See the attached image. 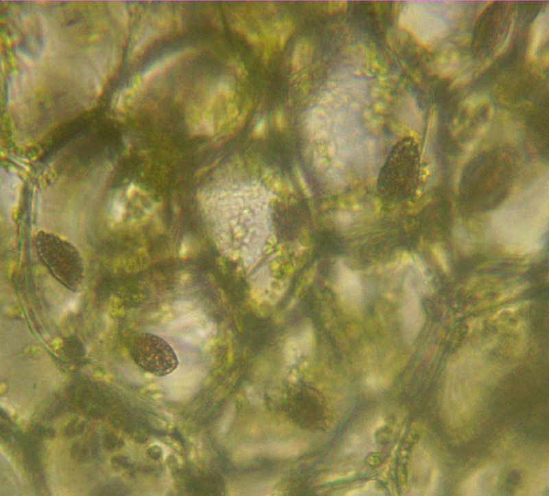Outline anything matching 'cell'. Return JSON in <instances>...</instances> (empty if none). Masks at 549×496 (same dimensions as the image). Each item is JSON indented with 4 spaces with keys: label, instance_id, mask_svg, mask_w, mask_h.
I'll list each match as a JSON object with an SVG mask.
<instances>
[{
    "label": "cell",
    "instance_id": "obj_1",
    "mask_svg": "<svg viewBox=\"0 0 549 496\" xmlns=\"http://www.w3.org/2000/svg\"><path fill=\"white\" fill-rule=\"evenodd\" d=\"M35 247L39 259L54 279L71 291L81 289L84 277L83 261L71 243L41 231L36 236Z\"/></svg>",
    "mask_w": 549,
    "mask_h": 496
},
{
    "label": "cell",
    "instance_id": "obj_2",
    "mask_svg": "<svg viewBox=\"0 0 549 496\" xmlns=\"http://www.w3.org/2000/svg\"><path fill=\"white\" fill-rule=\"evenodd\" d=\"M509 2H493L482 12L476 23L471 38V54L484 59L502 43L509 30L511 8Z\"/></svg>",
    "mask_w": 549,
    "mask_h": 496
},
{
    "label": "cell",
    "instance_id": "obj_3",
    "mask_svg": "<svg viewBox=\"0 0 549 496\" xmlns=\"http://www.w3.org/2000/svg\"><path fill=\"white\" fill-rule=\"evenodd\" d=\"M130 353L135 363L156 376H165L178 367V360L172 347L160 336L141 332L132 340Z\"/></svg>",
    "mask_w": 549,
    "mask_h": 496
},
{
    "label": "cell",
    "instance_id": "obj_4",
    "mask_svg": "<svg viewBox=\"0 0 549 496\" xmlns=\"http://www.w3.org/2000/svg\"><path fill=\"white\" fill-rule=\"evenodd\" d=\"M336 294L342 304L358 311L364 304V287L360 275L342 263L338 264L334 279Z\"/></svg>",
    "mask_w": 549,
    "mask_h": 496
},
{
    "label": "cell",
    "instance_id": "obj_5",
    "mask_svg": "<svg viewBox=\"0 0 549 496\" xmlns=\"http://www.w3.org/2000/svg\"><path fill=\"white\" fill-rule=\"evenodd\" d=\"M404 289L405 298L401 309V319L408 336L412 337L422 327L423 315L411 276L406 279Z\"/></svg>",
    "mask_w": 549,
    "mask_h": 496
},
{
    "label": "cell",
    "instance_id": "obj_6",
    "mask_svg": "<svg viewBox=\"0 0 549 496\" xmlns=\"http://www.w3.org/2000/svg\"><path fill=\"white\" fill-rule=\"evenodd\" d=\"M496 475L497 473L493 469H484L476 471L463 484V494L480 495L487 493L495 484Z\"/></svg>",
    "mask_w": 549,
    "mask_h": 496
},
{
    "label": "cell",
    "instance_id": "obj_7",
    "mask_svg": "<svg viewBox=\"0 0 549 496\" xmlns=\"http://www.w3.org/2000/svg\"><path fill=\"white\" fill-rule=\"evenodd\" d=\"M181 56L180 52H175L167 56L163 60L154 64L143 75V78L149 79L164 70L165 68L169 67L176 62V60Z\"/></svg>",
    "mask_w": 549,
    "mask_h": 496
},
{
    "label": "cell",
    "instance_id": "obj_8",
    "mask_svg": "<svg viewBox=\"0 0 549 496\" xmlns=\"http://www.w3.org/2000/svg\"><path fill=\"white\" fill-rule=\"evenodd\" d=\"M439 480V472L437 471H434L432 473V475L431 477V480L428 487L427 494L428 495H432L437 486Z\"/></svg>",
    "mask_w": 549,
    "mask_h": 496
},
{
    "label": "cell",
    "instance_id": "obj_9",
    "mask_svg": "<svg viewBox=\"0 0 549 496\" xmlns=\"http://www.w3.org/2000/svg\"><path fill=\"white\" fill-rule=\"evenodd\" d=\"M263 127H264V122H263V121H261V122L260 123H259V124H257V126H256V128H255V133H257V134H259V133H261V131H262V130H263Z\"/></svg>",
    "mask_w": 549,
    "mask_h": 496
}]
</instances>
